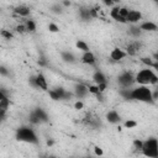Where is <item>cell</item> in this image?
I'll return each instance as SVG.
<instances>
[{
  "label": "cell",
  "mask_w": 158,
  "mask_h": 158,
  "mask_svg": "<svg viewBox=\"0 0 158 158\" xmlns=\"http://www.w3.org/2000/svg\"><path fill=\"white\" fill-rule=\"evenodd\" d=\"M135 81L138 83L139 85H156L157 81H158V77L157 74L151 69V68H144V69H141L136 77H135Z\"/></svg>",
  "instance_id": "obj_1"
},
{
  "label": "cell",
  "mask_w": 158,
  "mask_h": 158,
  "mask_svg": "<svg viewBox=\"0 0 158 158\" xmlns=\"http://www.w3.org/2000/svg\"><path fill=\"white\" fill-rule=\"evenodd\" d=\"M16 139L20 142H26V143H32L37 144L38 143V137L36 132L27 126H21L16 130Z\"/></svg>",
  "instance_id": "obj_2"
},
{
  "label": "cell",
  "mask_w": 158,
  "mask_h": 158,
  "mask_svg": "<svg viewBox=\"0 0 158 158\" xmlns=\"http://www.w3.org/2000/svg\"><path fill=\"white\" fill-rule=\"evenodd\" d=\"M131 100L143 101V102H148V104L154 102L152 99V90L144 85H139L131 90Z\"/></svg>",
  "instance_id": "obj_3"
},
{
  "label": "cell",
  "mask_w": 158,
  "mask_h": 158,
  "mask_svg": "<svg viewBox=\"0 0 158 158\" xmlns=\"http://www.w3.org/2000/svg\"><path fill=\"white\" fill-rule=\"evenodd\" d=\"M141 152L143 153V156H146L148 158H157L158 157V142H157V138L151 137V138L143 141Z\"/></svg>",
  "instance_id": "obj_4"
},
{
  "label": "cell",
  "mask_w": 158,
  "mask_h": 158,
  "mask_svg": "<svg viewBox=\"0 0 158 158\" xmlns=\"http://www.w3.org/2000/svg\"><path fill=\"white\" fill-rule=\"evenodd\" d=\"M117 80H118V83L126 89V88H128V86H131L133 83H135V77H133V74L131 73V72H122L120 75H118V78H117Z\"/></svg>",
  "instance_id": "obj_5"
},
{
  "label": "cell",
  "mask_w": 158,
  "mask_h": 158,
  "mask_svg": "<svg viewBox=\"0 0 158 158\" xmlns=\"http://www.w3.org/2000/svg\"><path fill=\"white\" fill-rule=\"evenodd\" d=\"M141 19H142L141 11H138V10H130L128 11V15L126 16V22L137 23V22H139Z\"/></svg>",
  "instance_id": "obj_6"
},
{
  "label": "cell",
  "mask_w": 158,
  "mask_h": 158,
  "mask_svg": "<svg viewBox=\"0 0 158 158\" xmlns=\"http://www.w3.org/2000/svg\"><path fill=\"white\" fill-rule=\"evenodd\" d=\"M126 56H127L126 52H125L123 49L118 48V47H115V48L110 52V58H111V60H114V62H118V60L123 59Z\"/></svg>",
  "instance_id": "obj_7"
},
{
  "label": "cell",
  "mask_w": 158,
  "mask_h": 158,
  "mask_svg": "<svg viewBox=\"0 0 158 158\" xmlns=\"http://www.w3.org/2000/svg\"><path fill=\"white\" fill-rule=\"evenodd\" d=\"M139 48H141V44L137 42V41H135V42H131V43H128L127 44V47H126V54L127 56H132V57H135V56H137L138 54V52H139Z\"/></svg>",
  "instance_id": "obj_8"
},
{
  "label": "cell",
  "mask_w": 158,
  "mask_h": 158,
  "mask_svg": "<svg viewBox=\"0 0 158 158\" xmlns=\"http://www.w3.org/2000/svg\"><path fill=\"white\" fill-rule=\"evenodd\" d=\"M31 114L40 121V123H41V122H47V121H48V115H47V112H46L43 109H41V107H36Z\"/></svg>",
  "instance_id": "obj_9"
},
{
  "label": "cell",
  "mask_w": 158,
  "mask_h": 158,
  "mask_svg": "<svg viewBox=\"0 0 158 158\" xmlns=\"http://www.w3.org/2000/svg\"><path fill=\"white\" fill-rule=\"evenodd\" d=\"M36 83H37L38 89L44 90V91L48 90V83H47V79H46V77H44L42 73H38V74L36 75Z\"/></svg>",
  "instance_id": "obj_10"
},
{
  "label": "cell",
  "mask_w": 158,
  "mask_h": 158,
  "mask_svg": "<svg viewBox=\"0 0 158 158\" xmlns=\"http://www.w3.org/2000/svg\"><path fill=\"white\" fill-rule=\"evenodd\" d=\"M81 62H83L84 64H88V65H94L95 62H96V58H95L94 53L89 51V52L83 53V56H81Z\"/></svg>",
  "instance_id": "obj_11"
},
{
  "label": "cell",
  "mask_w": 158,
  "mask_h": 158,
  "mask_svg": "<svg viewBox=\"0 0 158 158\" xmlns=\"http://www.w3.org/2000/svg\"><path fill=\"white\" fill-rule=\"evenodd\" d=\"M138 27H139L141 31H148V32H154V31L158 30V26L152 21H146V22L141 23Z\"/></svg>",
  "instance_id": "obj_12"
},
{
  "label": "cell",
  "mask_w": 158,
  "mask_h": 158,
  "mask_svg": "<svg viewBox=\"0 0 158 158\" xmlns=\"http://www.w3.org/2000/svg\"><path fill=\"white\" fill-rule=\"evenodd\" d=\"M88 93H89V91H88V86H85V85H83V84H77L75 88H74V94H75V96L79 98V99L86 96Z\"/></svg>",
  "instance_id": "obj_13"
},
{
  "label": "cell",
  "mask_w": 158,
  "mask_h": 158,
  "mask_svg": "<svg viewBox=\"0 0 158 158\" xmlns=\"http://www.w3.org/2000/svg\"><path fill=\"white\" fill-rule=\"evenodd\" d=\"M106 120H107L110 123H118L120 120H121V117H120V115H118L117 111L111 110V111H109V112L106 114Z\"/></svg>",
  "instance_id": "obj_14"
},
{
  "label": "cell",
  "mask_w": 158,
  "mask_h": 158,
  "mask_svg": "<svg viewBox=\"0 0 158 158\" xmlns=\"http://www.w3.org/2000/svg\"><path fill=\"white\" fill-rule=\"evenodd\" d=\"M14 12L17 15V16H21V17H26L30 15V7L25 6V5H20V6H16L14 9Z\"/></svg>",
  "instance_id": "obj_15"
},
{
  "label": "cell",
  "mask_w": 158,
  "mask_h": 158,
  "mask_svg": "<svg viewBox=\"0 0 158 158\" xmlns=\"http://www.w3.org/2000/svg\"><path fill=\"white\" fill-rule=\"evenodd\" d=\"M118 10H120V6H114V7L111 9V11H110V16H111L115 21H117V22L126 23V21H125V20H122V19L120 17V15H118Z\"/></svg>",
  "instance_id": "obj_16"
},
{
  "label": "cell",
  "mask_w": 158,
  "mask_h": 158,
  "mask_svg": "<svg viewBox=\"0 0 158 158\" xmlns=\"http://www.w3.org/2000/svg\"><path fill=\"white\" fill-rule=\"evenodd\" d=\"M93 80L96 83V85H98V84H101V83H106V78H105L104 73L100 72V70H98V72L94 73V75H93Z\"/></svg>",
  "instance_id": "obj_17"
},
{
  "label": "cell",
  "mask_w": 158,
  "mask_h": 158,
  "mask_svg": "<svg viewBox=\"0 0 158 158\" xmlns=\"http://www.w3.org/2000/svg\"><path fill=\"white\" fill-rule=\"evenodd\" d=\"M141 62H142L143 64H146V65H147V68H151V67L158 68V63H157V62H154L151 57H142V58H141Z\"/></svg>",
  "instance_id": "obj_18"
},
{
  "label": "cell",
  "mask_w": 158,
  "mask_h": 158,
  "mask_svg": "<svg viewBox=\"0 0 158 158\" xmlns=\"http://www.w3.org/2000/svg\"><path fill=\"white\" fill-rule=\"evenodd\" d=\"M25 27H26L27 32H35L36 31V22L33 20H26Z\"/></svg>",
  "instance_id": "obj_19"
},
{
  "label": "cell",
  "mask_w": 158,
  "mask_h": 158,
  "mask_svg": "<svg viewBox=\"0 0 158 158\" xmlns=\"http://www.w3.org/2000/svg\"><path fill=\"white\" fill-rule=\"evenodd\" d=\"M62 59L64 62H68V63H73L75 60L74 56L70 53V52H62Z\"/></svg>",
  "instance_id": "obj_20"
},
{
  "label": "cell",
  "mask_w": 158,
  "mask_h": 158,
  "mask_svg": "<svg viewBox=\"0 0 158 158\" xmlns=\"http://www.w3.org/2000/svg\"><path fill=\"white\" fill-rule=\"evenodd\" d=\"M88 91L90 93V94H94V95H96L100 100H102V98H101V93L99 91V89H98V85H89L88 86Z\"/></svg>",
  "instance_id": "obj_21"
},
{
  "label": "cell",
  "mask_w": 158,
  "mask_h": 158,
  "mask_svg": "<svg viewBox=\"0 0 158 158\" xmlns=\"http://www.w3.org/2000/svg\"><path fill=\"white\" fill-rule=\"evenodd\" d=\"M75 46H77V48L78 49H80L81 52H89V46L84 42V41H77V43H75Z\"/></svg>",
  "instance_id": "obj_22"
},
{
  "label": "cell",
  "mask_w": 158,
  "mask_h": 158,
  "mask_svg": "<svg viewBox=\"0 0 158 158\" xmlns=\"http://www.w3.org/2000/svg\"><path fill=\"white\" fill-rule=\"evenodd\" d=\"M9 106H10V99L9 98L0 101V111H7Z\"/></svg>",
  "instance_id": "obj_23"
},
{
  "label": "cell",
  "mask_w": 158,
  "mask_h": 158,
  "mask_svg": "<svg viewBox=\"0 0 158 158\" xmlns=\"http://www.w3.org/2000/svg\"><path fill=\"white\" fill-rule=\"evenodd\" d=\"M0 36L4 37L5 40H11V38H12V33H11L9 30H5V28L0 30Z\"/></svg>",
  "instance_id": "obj_24"
},
{
  "label": "cell",
  "mask_w": 158,
  "mask_h": 158,
  "mask_svg": "<svg viewBox=\"0 0 158 158\" xmlns=\"http://www.w3.org/2000/svg\"><path fill=\"white\" fill-rule=\"evenodd\" d=\"M128 9L127 7H120V10H118V15H120V17L122 19V20H125L126 21V16L128 15Z\"/></svg>",
  "instance_id": "obj_25"
},
{
  "label": "cell",
  "mask_w": 158,
  "mask_h": 158,
  "mask_svg": "<svg viewBox=\"0 0 158 158\" xmlns=\"http://www.w3.org/2000/svg\"><path fill=\"white\" fill-rule=\"evenodd\" d=\"M80 16H81L83 20H89L90 19L89 9H80Z\"/></svg>",
  "instance_id": "obj_26"
},
{
  "label": "cell",
  "mask_w": 158,
  "mask_h": 158,
  "mask_svg": "<svg viewBox=\"0 0 158 158\" xmlns=\"http://www.w3.org/2000/svg\"><path fill=\"white\" fill-rule=\"evenodd\" d=\"M130 33L133 36V37H138L139 35H141V30H139V27L137 26H132L131 28H130Z\"/></svg>",
  "instance_id": "obj_27"
},
{
  "label": "cell",
  "mask_w": 158,
  "mask_h": 158,
  "mask_svg": "<svg viewBox=\"0 0 158 158\" xmlns=\"http://www.w3.org/2000/svg\"><path fill=\"white\" fill-rule=\"evenodd\" d=\"M120 94H121L125 99L131 100V90H128V89H121V90H120Z\"/></svg>",
  "instance_id": "obj_28"
},
{
  "label": "cell",
  "mask_w": 158,
  "mask_h": 158,
  "mask_svg": "<svg viewBox=\"0 0 158 158\" xmlns=\"http://www.w3.org/2000/svg\"><path fill=\"white\" fill-rule=\"evenodd\" d=\"M126 128H133V127H136L137 126V122L135 121V120H127L126 122H125V125H123Z\"/></svg>",
  "instance_id": "obj_29"
},
{
  "label": "cell",
  "mask_w": 158,
  "mask_h": 158,
  "mask_svg": "<svg viewBox=\"0 0 158 158\" xmlns=\"http://www.w3.org/2000/svg\"><path fill=\"white\" fill-rule=\"evenodd\" d=\"M48 95H49V98H51L52 100H54V101L59 100V96L57 95V93L54 91V89H51V90H48Z\"/></svg>",
  "instance_id": "obj_30"
},
{
  "label": "cell",
  "mask_w": 158,
  "mask_h": 158,
  "mask_svg": "<svg viewBox=\"0 0 158 158\" xmlns=\"http://www.w3.org/2000/svg\"><path fill=\"white\" fill-rule=\"evenodd\" d=\"M142 144H143V141H141V139H138V138H136V139L133 141V147H135L136 149H138V151L142 149Z\"/></svg>",
  "instance_id": "obj_31"
},
{
  "label": "cell",
  "mask_w": 158,
  "mask_h": 158,
  "mask_svg": "<svg viewBox=\"0 0 158 158\" xmlns=\"http://www.w3.org/2000/svg\"><path fill=\"white\" fill-rule=\"evenodd\" d=\"M51 9H52V11H53L54 14H60V12H62V6H60V4H54Z\"/></svg>",
  "instance_id": "obj_32"
},
{
  "label": "cell",
  "mask_w": 158,
  "mask_h": 158,
  "mask_svg": "<svg viewBox=\"0 0 158 158\" xmlns=\"http://www.w3.org/2000/svg\"><path fill=\"white\" fill-rule=\"evenodd\" d=\"M28 83H30V85H31L32 88H36V89H38V86H37V83H36V75H32V77H30V79H28Z\"/></svg>",
  "instance_id": "obj_33"
},
{
  "label": "cell",
  "mask_w": 158,
  "mask_h": 158,
  "mask_svg": "<svg viewBox=\"0 0 158 158\" xmlns=\"http://www.w3.org/2000/svg\"><path fill=\"white\" fill-rule=\"evenodd\" d=\"M48 30H49L51 32H58V31H59V27H58L56 23L51 22V23L48 25Z\"/></svg>",
  "instance_id": "obj_34"
},
{
  "label": "cell",
  "mask_w": 158,
  "mask_h": 158,
  "mask_svg": "<svg viewBox=\"0 0 158 158\" xmlns=\"http://www.w3.org/2000/svg\"><path fill=\"white\" fill-rule=\"evenodd\" d=\"M16 31H17L19 33H23V32H26V27H25V23L17 25V26H16Z\"/></svg>",
  "instance_id": "obj_35"
},
{
  "label": "cell",
  "mask_w": 158,
  "mask_h": 158,
  "mask_svg": "<svg viewBox=\"0 0 158 158\" xmlns=\"http://www.w3.org/2000/svg\"><path fill=\"white\" fill-rule=\"evenodd\" d=\"M0 75L7 77V75H9V69H7V68H5L4 65H0Z\"/></svg>",
  "instance_id": "obj_36"
},
{
  "label": "cell",
  "mask_w": 158,
  "mask_h": 158,
  "mask_svg": "<svg viewBox=\"0 0 158 158\" xmlns=\"http://www.w3.org/2000/svg\"><path fill=\"white\" fill-rule=\"evenodd\" d=\"M94 153L96 154V156H99V157H101L102 154H104V151H102V148H100V147H94Z\"/></svg>",
  "instance_id": "obj_37"
},
{
  "label": "cell",
  "mask_w": 158,
  "mask_h": 158,
  "mask_svg": "<svg viewBox=\"0 0 158 158\" xmlns=\"http://www.w3.org/2000/svg\"><path fill=\"white\" fill-rule=\"evenodd\" d=\"M106 86H107V84H106V83L98 84V89H99V91H100V93H104V91L106 90Z\"/></svg>",
  "instance_id": "obj_38"
},
{
  "label": "cell",
  "mask_w": 158,
  "mask_h": 158,
  "mask_svg": "<svg viewBox=\"0 0 158 158\" xmlns=\"http://www.w3.org/2000/svg\"><path fill=\"white\" fill-rule=\"evenodd\" d=\"M83 107H84V104H83V101H79V100H78V101L74 104V109H75V110H81Z\"/></svg>",
  "instance_id": "obj_39"
},
{
  "label": "cell",
  "mask_w": 158,
  "mask_h": 158,
  "mask_svg": "<svg viewBox=\"0 0 158 158\" xmlns=\"http://www.w3.org/2000/svg\"><path fill=\"white\" fill-rule=\"evenodd\" d=\"M6 98H7L6 91H5V90H2V89H0V101H1V100H4V99H6Z\"/></svg>",
  "instance_id": "obj_40"
},
{
  "label": "cell",
  "mask_w": 158,
  "mask_h": 158,
  "mask_svg": "<svg viewBox=\"0 0 158 158\" xmlns=\"http://www.w3.org/2000/svg\"><path fill=\"white\" fill-rule=\"evenodd\" d=\"M6 118V111H0V122H2Z\"/></svg>",
  "instance_id": "obj_41"
},
{
  "label": "cell",
  "mask_w": 158,
  "mask_h": 158,
  "mask_svg": "<svg viewBox=\"0 0 158 158\" xmlns=\"http://www.w3.org/2000/svg\"><path fill=\"white\" fill-rule=\"evenodd\" d=\"M104 4H105L106 6H112V5H114V1H111V0H105Z\"/></svg>",
  "instance_id": "obj_42"
},
{
  "label": "cell",
  "mask_w": 158,
  "mask_h": 158,
  "mask_svg": "<svg viewBox=\"0 0 158 158\" xmlns=\"http://www.w3.org/2000/svg\"><path fill=\"white\" fill-rule=\"evenodd\" d=\"M38 64H40V65H46V60H44V58L38 59Z\"/></svg>",
  "instance_id": "obj_43"
},
{
  "label": "cell",
  "mask_w": 158,
  "mask_h": 158,
  "mask_svg": "<svg viewBox=\"0 0 158 158\" xmlns=\"http://www.w3.org/2000/svg\"><path fill=\"white\" fill-rule=\"evenodd\" d=\"M53 143H54L53 139H48V141H47V146H53Z\"/></svg>",
  "instance_id": "obj_44"
},
{
  "label": "cell",
  "mask_w": 158,
  "mask_h": 158,
  "mask_svg": "<svg viewBox=\"0 0 158 158\" xmlns=\"http://www.w3.org/2000/svg\"><path fill=\"white\" fill-rule=\"evenodd\" d=\"M62 4H63L64 6H70V1H63Z\"/></svg>",
  "instance_id": "obj_45"
},
{
  "label": "cell",
  "mask_w": 158,
  "mask_h": 158,
  "mask_svg": "<svg viewBox=\"0 0 158 158\" xmlns=\"http://www.w3.org/2000/svg\"><path fill=\"white\" fill-rule=\"evenodd\" d=\"M46 158H56V157H46Z\"/></svg>",
  "instance_id": "obj_46"
},
{
  "label": "cell",
  "mask_w": 158,
  "mask_h": 158,
  "mask_svg": "<svg viewBox=\"0 0 158 158\" xmlns=\"http://www.w3.org/2000/svg\"><path fill=\"white\" fill-rule=\"evenodd\" d=\"M89 158H91V157H89Z\"/></svg>",
  "instance_id": "obj_47"
}]
</instances>
